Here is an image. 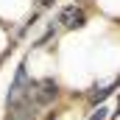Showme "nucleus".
Returning a JSON list of instances; mask_svg holds the SVG:
<instances>
[{"mask_svg":"<svg viewBox=\"0 0 120 120\" xmlns=\"http://www.w3.org/2000/svg\"><path fill=\"white\" fill-rule=\"evenodd\" d=\"M84 20H87V17H84V8H81V6H64L61 14H59V22L64 28H81Z\"/></svg>","mask_w":120,"mask_h":120,"instance_id":"obj_1","label":"nucleus"},{"mask_svg":"<svg viewBox=\"0 0 120 120\" xmlns=\"http://www.w3.org/2000/svg\"><path fill=\"white\" fill-rule=\"evenodd\" d=\"M34 115L36 112H31V109H11L8 120H34Z\"/></svg>","mask_w":120,"mask_h":120,"instance_id":"obj_2","label":"nucleus"},{"mask_svg":"<svg viewBox=\"0 0 120 120\" xmlns=\"http://www.w3.org/2000/svg\"><path fill=\"white\" fill-rule=\"evenodd\" d=\"M106 117H109V109H106V106H98L90 115V120H106Z\"/></svg>","mask_w":120,"mask_h":120,"instance_id":"obj_3","label":"nucleus"}]
</instances>
